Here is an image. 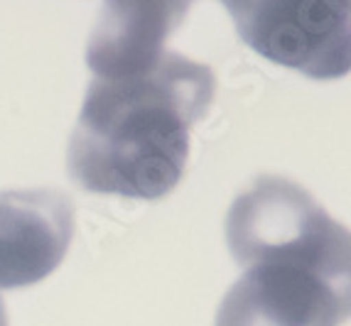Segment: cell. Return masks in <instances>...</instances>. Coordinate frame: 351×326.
<instances>
[{
  "mask_svg": "<svg viewBox=\"0 0 351 326\" xmlns=\"http://www.w3.org/2000/svg\"><path fill=\"white\" fill-rule=\"evenodd\" d=\"M214 93L209 66L167 49L141 69L94 76L71 133V179L94 194L167 197L184 175L189 133Z\"/></svg>",
  "mask_w": 351,
  "mask_h": 326,
  "instance_id": "cell-1",
  "label": "cell"
},
{
  "mask_svg": "<svg viewBox=\"0 0 351 326\" xmlns=\"http://www.w3.org/2000/svg\"><path fill=\"white\" fill-rule=\"evenodd\" d=\"M243 268L214 326H339L349 316V262L265 255Z\"/></svg>",
  "mask_w": 351,
  "mask_h": 326,
  "instance_id": "cell-2",
  "label": "cell"
},
{
  "mask_svg": "<svg viewBox=\"0 0 351 326\" xmlns=\"http://www.w3.org/2000/svg\"><path fill=\"white\" fill-rule=\"evenodd\" d=\"M253 52L315 82L349 74L351 0H221Z\"/></svg>",
  "mask_w": 351,
  "mask_h": 326,
  "instance_id": "cell-3",
  "label": "cell"
},
{
  "mask_svg": "<svg viewBox=\"0 0 351 326\" xmlns=\"http://www.w3.org/2000/svg\"><path fill=\"white\" fill-rule=\"evenodd\" d=\"M226 243L241 268L265 255L349 258V231L285 177L265 175L234 199Z\"/></svg>",
  "mask_w": 351,
  "mask_h": 326,
  "instance_id": "cell-4",
  "label": "cell"
},
{
  "mask_svg": "<svg viewBox=\"0 0 351 326\" xmlns=\"http://www.w3.org/2000/svg\"><path fill=\"white\" fill-rule=\"evenodd\" d=\"M74 223V204L62 192H0V290L49 277L69 251Z\"/></svg>",
  "mask_w": 351,
  "mask_h": 326,
  "instance_id": "cell-5",
  "label": "cell"
},
{
  "mask_svg": "<svg viewBox=\"0 0 351 326\" xmlns=\"http://www.w3.org/2000/svg\"><path fill=\"white\" fill-rule=\"evenodd\" d=\"M0 326H8V314L5 307H3V299H0Z\"/></svg>",
  "mask_w": 351,
  "mask_h": 326,
  "instance_id": "cell-6",
  "label": "cell"
}]
</instances>
